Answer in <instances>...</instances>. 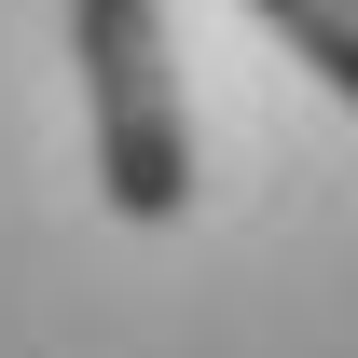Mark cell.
<instances>
[{
  "label": "cell",
  "instance_id": "2",
  "mask_svg": "<svg viewBox=\"0 0 358 358\" xmlns=\"http://www.w3.org/2000/svg\"><path fill=\"white\" fill-rule=\"evenodd\" d=\"M248 14H262L275 42H289V55L317 69V83H331V96L358 110V0H248Z\"/></svg>",
  "mask_w": 358,
  "mask_h": 358
},
{
  "label": "cell",
  "instance_id": "1",
  "mask_svg": "<svg viewBox=\"0 0 358 358\" xmlns=\"http://www.w3.org/2000/svg\"><path fill=\"white\" fill-rule=\"evenodd\" d=\"M69 55H83L110 221H179V207H193V110H179L166 0H69Z\"/></svg>",
  "mask_w": 358,
  "mask_h": 358
}]
</instances>
